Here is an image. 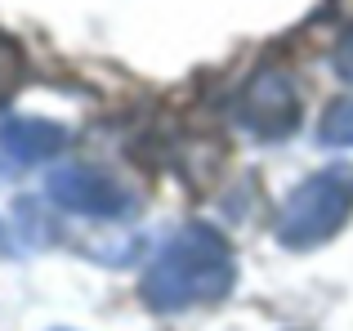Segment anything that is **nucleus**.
Segmentation results:
<instances>
[{"instance_id": "nucleus-1", "label": "nucleus", "mask_w": 353, "mask_h": 331, "mask_svg": "<svg viewBox=\"0 0 353 331\" xmlns=\"http://www.w3.org/2000/svg\"><path fill=\"white\" fill-rule=\"evenodd\" d=\"M228 287H233L228 242L206 224H188L152 260V269L143 278V300L161 314H174V309H192L228 296Z\"/></svg>"}, {"instance_id": "nucleus-2", "label": "nucleus", "mask_w": 353, "mask_h": 331, "mask_svg": "<svg viewBox=\"0 0 353 331\" xmlns=\"http://www.w3.org/2000/svg\"><path fill=\"white\" fill-rule=\"evenodd\" d=\"M349 215H353V170H345V166L322 170L286 197L282 215H277V242L291 251H309V246L336 237Z\"/></svg>"}, {"instance_id": "nucleus-3", "label": "nucleus", "mask_w": 353, "mask_h": 331, "mask_svg": "<svg viewBox=\"0 0 353 331\" xmlns=\"http://www.w3.org/2000/svg\"><path fill=\"white\" fill-rule=\"evenodd\" d=\"M233 112L259 139H282V134H291L300 126V99H295V86L286 72H255L241 86Z\"/></svg>"}, {"instance_id": "nucleus-4", "label": "nucleus", "mask_w": 353, "mask_h": 331, "mask_svg": "<svg viewBox=\"0 0 353 331\" xmlns=\"http://www.w3.org/2000/svg\"><path fill=\"white\" fill-rule=\"evenodd\" d=\"M50 197L59 201L63 210H77V215H94V219H108V215H121L130 206L125 192H121L117 179L90 170V166H72V170H59L50 179Z\"/></svg>"}, {"instance_id": "nucleus-5", "label": "nucleus", "mask_w": 353, "mask_h": 331, "mask_svg": "<svg viewBox=\"0 0 353 331\" xmlns=\"http://www.w3.org/2000/svg\"><path fill=\"white\" fill-rule=\"evenodd\" d=\"M68 143V130L59 121H41V117H9L0 126V148L18 161H45Z\"/></svg>"}, {"instance_id": "nucleus-6", "label": "nucleus", "mask_w": 353, "mask_h": 331, "mask_svg": "<svg viewBox=\"0 0 353 331\" xmlns=\"http://www.w3.org/2000/svg\"><path fill=\"white\" fill-rule=\"evenodd\" d=\"M322 143H336V148H353V99L327 108L322 117Z\"/></svg>"}, {"instance_id": "nucleus-7", "label": "nucleus", "mask_w": 353, "mask_h": 331, "mask_svg": "<svg viewBox=\"0 0 353 331\" xmlns=\"http://www.w3.org/2000/svg\"><path fill=\"white\" fill-rule=\"evenodd\" d=\"M18 77H23V54L9 36H0V103H9V94L18 90Z\"/></svg>"}, {"instance_id": "nucleus-8", "label": "nucleus", "mask_w": 353, "mask_h": 331, "mask_svg": "<svg viewBox=\"0 0 353 331\" xmlns=\"http://www.w3.org/2000/svg\"><path fill=\"white\" fill-rule=\"evenodd\" d=\"M331 63H336L340 81H349V86H353V27H349L345 36H340V45H336V59H331Z\"/></svg>"}]
</instances>
